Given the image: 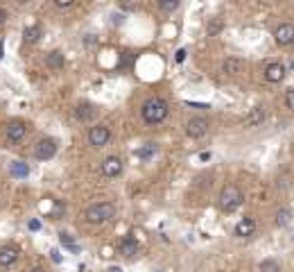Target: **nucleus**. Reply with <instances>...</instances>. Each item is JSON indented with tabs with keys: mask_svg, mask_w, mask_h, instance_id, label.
I'll list each match as a JSON object with an SVG mask.
<instances>
[{
	"mask_svg": "<svg viewBox=\"0 0 294 272\" xmlns=\"http://www.w3.org/2000/svg\"><path fill=\"white\" fill-rule=\"evenodd\" d=\"M170 113V105H168L163 98H150V100H145L143 109H140V116L147 125H159L163 123Z\"/></svg>",
	"mask_w": 294,
	"mask_h": 272,
	"instance_id": "f257e3e1",
	"label": "nucleus"
},
{
	"mask_svg": "<svg viewBox=\"0 0 294 272\" xmlns=\"http://www.w3.org/2000/svg\"><path fill=\"white\" fill-rule=\"evenodd\" d=\"M118 209L116 204L111 202H100V204H91V207L84 211V220L86 222H93V224H100V222H111L116 218Z\"/></svg>",
	"mask_w": 294,
	"mask_h": 272,
	"instance_id": "f03ea898",
	"label": "nucleus"
},
{
	"mask_svg": "<svg viewBox=\"0 0 294 272\" xmlns=\"http://www.w3.org/2000/svg\"><path fill=\"white\" fill-rule=\"evenodd\" d=\"M245 202V195H242V191L235 184H229V186L222 188V193H219V209L222 211H226V214H231V211H235V209H240V204Z\"/></svg>",
	"mask_w": 294,
	"mask_h": 272,
	"instance_id": "7ed1b4c3",
	"label": "nucleus"
},
{
	"mask_svg": "<svg viewBox=\"0 0 294 272\" xmlns=\"http://www.w3.org/2000/svg\"><path fill=\"white\" fill-rule=\"evenodd\" d=\"M57 150H59V143L54 139H41L37 143V148H34V157L39 161H48L57 155Z\"/></svg>",
	"mask_w": 294,
	"mask_h": 272,
	"instance_id": "20e7f679",
	"label": "nucleus"
},
{
	"mask_svg": "<svg viewBox=\"0 0 294 272\" xmlns=\"http://www.w3.org/2000/svg\"><path fill=\"white\" fill-rule=\"evenodd\" d=\"M209 120H206V118L204 116H195V118H190V120H188L186 123V134L188 136H190V139H202L204 134L209 132Z\"/></svg>",
	"mask_w": 294,
	"mask_h": 272,
	"instance_id": "39448f33",
	"label": "nucleus"
},
{
	"mask_svg": "<svg viewBox=\"0 0 294 272\" xmlns=\"http://www.w3.org/2000/svg\"><path fill=\"white\" fill-rule=\"evenodd\" d=\"M25 134H27V127L23 120H11L5 129V136H7V143L9 145H18L25 139Z\"/></svg>",
	"mask_w": 294,
	"mask_h": 272,
	"instance_id": "423d86ee",
	"label": "nucleus"
},
{
	"mask_svg": "<svg viewBox=\"0 0 294 272\" xmlns=\"http://www.w3.org/2000/svg\"><path fill=\"white\" fill-rule=\"evenodd\" d=\"M109 141H111V132H109L107 125H95V127H91V132H88V143H91L93 148H104Z\"/></svg>",
	"mask_w": 294,
	"mask_h": 272,
	"instance_id": "0eeeda50",
	"label": "nucleus"
},
{
	"mask_svg": "<svg viewBox=\"0 0 294 272\" xmlns=\"http://www.w3.org/2000/svg\"><path fill=\"white\" fill-rule=\"evenodd\" d=\"M274 41L278 46H292L294 43V25L292 23H281V25L274 30Z\"/></svg>",
	"mask_w": 294,
	"mask_h": 272,
	"instance_id": "6e6552de",
	"label": "nucleus"
},
{
	"mask_svg": "<svg viewBox=\"0 0 294 272\" xmlns=\"http://www.w3.org/2000/svg\"><path fill=\"white\" fill-rule=\"evenodd\" d=\"M285 66L283 64H278V61H272V64L265 66V80L272 82V84H278V82H283L285 80Z\"/></svg>",
	"mask_w": 294,
	"mask_h": 272,
	"instance_id": "1a4fd4ad",
	"label": "nucleus"
},
{
	"mask_svg": "<svg viewBox=\"0 0 294 272\" xmlns=\"http://www.w3.org/2000/svg\"><path fill=\"white\" fill-rule=\"evenodd\" d=\"M18 256H21V250H18V247L2 245L0 247V268H11L18 261Z\"/></svg>",
	"mask_w": 294,
	"mask_h": 272,
	"instance_id": "9d476101",
	"label": "nucleus"
},
{
	"mask_svg": "<svg viewBox=\"0 0 294 272\" xmlns=\"http://www.w3.org/2000/svg\"><path fill=\"white\" fill-rule=\"evenodd\" d=\"M123 172V159L120 157H107L102 161V175L104 177H118Z\"/></svg>",
	"mask_w": 294,
	"mask_h": 272,
	"instance_id": "9b49d317",
	"label": "nucleus"
},
{
	"mask_svg": "<svg viewBox=\"0 0 294 272\" xmlns=\"http://www.w3.org/2000/svg\"><path fill=\"white\" fill-rule=\"evenodd\" d=\"M118 252L125 256V259H136L140 252V245L136 243V238H131V236H127V238L120 240V245H118Z\"/></svg>",
	"mask_w": 294,
	"mask_h": 272,
	"instance_id": "f8f14e48",
	"label": "nucleus"
},
{
	"mask_svg": "<svg viewBox=\"0 0 294 272\" xmlns=\"http://www.w3.org/2000/svg\"><path fill=\"white\" fill-rule=\"evenodd\" d=\"M95 107H93L91 102H80L75 107V118L80 120V123H88L91 118H95Z\"/></svg>",
	"mask_w": 294,
	"mask_h": 272,
	"instance_id": "ddd939ff",
	"label": "nucleus"
},
{
	"mask_svg": "<svg viewBox=\"0 0 294 272\" xmlns=\"http://www.w3.org/2000/svg\"><path fill=\"white\" fill-rule=\"evenodd\" d=\"M265 118H267L265 107H253L252 111H249V116L245 118V125H247V127H258V125L265 123Z\"/></svg>",
	"mask_w": 294,
	"mask_h": 272,
	"instance_id": "4468645a",
	"label": "nucleus"
},
{
	"mask_svg": "<svg viewBox=\"0 0 294 272\" xmlns=\"http://www.w3.org/2000/svg\"><path fill=\"white\" fill-rule=\"evenodd\" d=\"M253 231H256V220L253 218H242L240 222L235 224V236H240V238L253 236Z\"/></svg>",
	"mask_w": 294,
	"mask_h": 272,
	"instance_id": "2eb2a0df",
	"label": "nucleus"
},
{
	"mask_svg": "<svg viewBox=\"0 0 294 272\" xmlns=\"http://www.w3.org/2000/svg\"><path fill=\"white\" fill-rule=\"evenodd\" d=\"M41 34H43V30L39 25H30V27H25V32H23V41H25L27 46H37V43L41 41Z\"/></svg>",
	"mask_w": 294,
	"mask_h": 272,
	"instance_id": "dca6fc26",
	"label": "nucleus"
},
{
	"mask_svg": "<svg viewBox=\"0 0 294 272\" xmlns=\"http://www.w3.org/2000/svg\"><path fill=\"white\" fill-rule=\"evenodd\" d=\"M242 59H238V57H229V59H224V64H222V70H224L226 75H235V73H240L242 70Z\"/></svg>",
	"mask_w": 294,
	"mask_h": 272,
	"instance_id": "f3484780",
	"label": "nucleus"
},
{
	"mask_svg": "<svg viewBox=\"0 0 294 272\" xmlns=\"http://www.w3.org/2000/svg\"><path fill=\"white\" fill-rule=\"evenodd\" d=\"M45 64H48L50 70H61L64 68V54L59 53V50H52V53L45 57Z\"/></svg>",
	"mask_w": 294,
	"mask_h": 272,
	"instance_id": "a211bd4d",
	"label": "nucleus"
},
{
	"mask_svg": "<svg viewBox=\"0 0 294 272\" xmlns=\"http://www.w3.org/2000/svg\"><path fill=\"white\" fill-rule=\"evenodd\" d=\"M9 172H11L14 177H21V179H23V177H27V175H30V168H27V163H25V161H11Z\"/></svg>",
	"mask_w": 294,
	"mask_h": 272,
	"instance_id": "6ab92c4d",
	"label": "nucleus"
},
{
	"mask_svg": "<svg viewBox=\"0 0 294 272\" xmlns=\"http://www.w3.org/2000/svg\"><path fill=\"white\" fill-rule=\"evenodd\" d=\"M292 222V214H290L288 209H278L276 211V224L278 227H288Z\"/></svg>",
	"mask_w": 294,
	"mask_h": 272,
	"instance_id": "aec40b11",
	"label": "nucleus"
},
{
	"mask_svg": "<svg viewBox=\"0 0 294 272\" xmlns=\"http://www.w3.org/2000/svg\"><path fill=\"white\" fill-rule=\"evenodd\" d=\"M258 270L260 272H281V266H278V261H274V259H265V261L258 266Z\"/></svg>",
	"mask_w": 294,
	"mask_h": 272,
	"instance_id": "412c9836",
	"label": "nucleus"
},
{
	"mask_svg": "<svg viewBox=\"0 0 294 272\" xmlns=\"http://www.w3.org/2000/svg\"><path fill=\"white\" fill-rule=\"evenodd\" d=\"M154 152H156V145H154V143H147V148H140L138 152H136V155H138L140 159H150V157L154 155Z\"/></svg>",
	"mask_w": 294,
	"mask_h": 272,
	"instance_id": "4be33fe9",
	"label": "nucleus"
},
{
	"mask_svg": "<svg viewBox=\"0 0 294 272\" xmlns=\"http://www.w3.org/2000/svg\"><path fill=\"white\" fill-rule=\"evenodd\" d=\"M159 7H161L163 11H174L176 7H179V0H161Z\"/></svg>",
	"mask_w": 294,
	"mask_h": 272,
	"instance_id": "5701e85b",
	"label": "nucleus"
},
{
	"mask_svg": "<svg viewBox=\"0 0 294 272\" xmlns=\"http://www.w3.org/2000/svg\"><path fill=\"white\" fill-rule=\"evenodd\" d=\"M219 30H222V21H217V18H215V21L209 23V34H210V37H213V34H217Z\"/></svg>",
	"mask_w": 294,
	"mask_h": 272,
	"instance_id": "b1692460",
	"label": "nucleus"
},
{
	"mask_svg": "<svg viewBox=\"0 0 294 272\" xmlns=\"http://www.w3.org/2000/svg\"><path fill=\"white\" fill-rule=\"evenodd\" d=\"M73 5H75V0H54V7H59V9H68Z\"/></svg>",
	"mask_w": 294,
	"mask_h": 272,
	"instance_id": "393cba45",
	"label": "nucleus"
},
{
	"mask_svg": "<svg viewBox=\"0 0 294 272\" xmlns=\"http://www.w3.org/2000/svg\"><path fill=\"white\" fill-rule=\"evenodd\" d=\"M285 105H288V109L294 111V89H290L288 93H285Z\"/></svg>",
	"mask_w": 294,
	"mask_h": 272,
	"instance_id": "a878e982",
	"label": "nucleus"
},
{
	"mask_svg": "<svg viewBox=\"0 0 294 272\" xmlns=\"http://www.w3.org/2000/svg\"><path fill=\"white\" fill-rule=\"evenodd\" d=\"M61 243H64L66 247H70V250L75 247V240L70 238V234H66V231H64V234H61Z\"/></svg>",
	"mask_w": 294,
	"mask_h": 272,
	"instance_id": "bb28decb",
	"label": "nucleus"
},
{
	"mask_svg": "<svg viewBox=\"0 0 294 272\" xmlns=\"http://www.w3.org/2000/svg\"><path fill=\"white\" fill-rule=\"evenodd\" d=\"M183 59H186V50H176V53H174V61H176V64H181V61H183Z\"/></svg>",
	"mask_w": 294,
	"mask_h": 272,
	"instance_id": "cd10ccee",
	"label": "nucleus"
},
{
	"mask_svg": "<svg viewBox=\"0 0 294 272\" xmlns=\"http://www.w3.org/2000/svg\"><path fill=\"white\" fill-rule=\"evenodd\" d=\"M84 43H86V46H95V43H97V37H95V34H86Z\"/></svg>",
	"mask_w": 294,
	"mask_h": 272,
	"instance_id": "c85d7f7f",
	"label": "nucleus"
},
{
	"mask_svg": "<svg viewBox=\"0 0 294 272\" xmlns=\"http://www.w3.org/2000/svg\"><path fill=\"white\" fill-rule=\"evenodd\" d=\"M27 227H30L32 231H39V229H41V222H39V220H30V224H27Z\"/></svg>",
	"mask_w": 294,
	"mask_h": 272,
	"instance_id": "c756f323",
	"label": "nucleus"
},
{
	"mask_svg": "<svg viewBox=\"0 0 294 272\" xmlns=\"http://www.w3.org/2000/svg\"><path fill=\"white\" fill-rule=\"evenodd\" d=\"M5 23H7V11L2 9V7H0V27L5 25Z\"/></svg>",
	"mask_w": 294,
	"mask_h": 272,
	"instance_id": "7c9ffc66",
	"label": "nucleus"
},
{
	"mask_svg": "<svg viewBox=\"0 0 294 272\" xmlns=\"http://www.w3.org/2000/svg\"><path fill=\"white\" fill-rule=\"evenodd\" d=\"M202 161H209L210 159V152H202V157H199Z\"/></svg>",
	"mask_w": 294,
	"mask_h": 272,
	"instance_id": "2f4dec72",
	"label": "nucleus"
},
{
	"mask_svg": "<svg viewBox=\"0 0 294 272\" xmlns=\"http://www.w3.org/2000/svg\"><path fill=\"white\" fill-rule=\"evenodd\" d=\"M30 272H45V270H43V268H32Z\"/></svg>",
	"mask_w": 294,
	"mask_h": 272,
	"instance_id": "473e14b6",
	"label": "nucleus"
},
{
	"mask_svg": "<svg viewBox=\"0 0 294 272\" xmlns=\"http://www.w3.org/2000/svg\"><path fill=\"white\" fill-rule=\"evenodd\" d=\"M2 53H5V48H2V41H0V59H2Z\"/></svg>",
	"mask_w": 294,
	"mask_h": 272,
	"instance_id": "72a5a7b5",
	"label": "nucleus"
},
{
	"mask_svg": "<svg viewBox=\"0 0 294 272\" xmlns=\"http://www.w3.org/2000/svg\"><path fill=\"white\" fill-rule=\"evenodd\" d=\"M109 272H123V270H120V268H111V270H109Z\"/></svg>",
	"mask_w": 294,
	"mask_h": 272,
	"instance_id": "f704fd0d",
	"label": "nucleus"
},
{
	"mask_svg": "<svg viewBox=\"0 0 294 272\" xmlns=\"http://www.w3.org/2000/svg\"><path fill=\"white\" fill-rule=\"evenodd\" d=\"M290 68H292V70H294V59H292V64H290Z\"/></svg>",
	"mask_w": 294,
	"mask_h": 272,
	"instance_id": "c9c22d12",
	"label": "nucleus"
}]
</instances>
